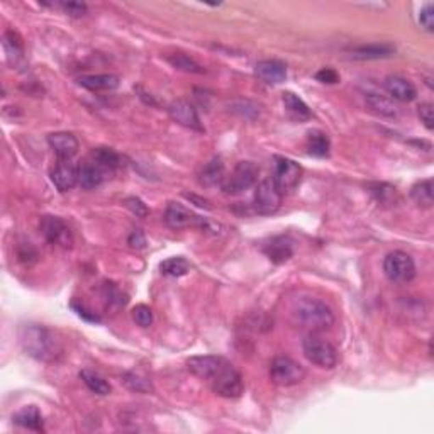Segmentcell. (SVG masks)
<instances>
[{"label":"cell","instance_id":"cell-1","mask_svg":"<svg viewBox=\"0 0 434 434\" xmlns=\"http://www.w3.org/2000/svg\"><path fill=\"white\" fill-rule=\"evenodd\" d=\"M23 350L39 361H55L62 355V344L55 333L41 324H23L19 327Z\"/></svg>","mask_w":434,"mask_h":434},{"label":"cell","instance_id":"cell-2","mask_svg":"<svg viewBox=\"0 0 434 434\" xmlns=\"http://www.w3.org/2000/svg\"><path fill=\"white\" fill-rule=\"evenodd\" d=\"M294 319L298 326L312 333L329 329L336 321L333 309L326 302L314 297H304L295 302Z\"/></svg>","mask_w":434,"mask_h":434},{"label":"cell","instance_id":"cell-3","mask_svg":"<svg viewBox=\"0 0 434 434\" xmlns=\"http://www.w3.org/2000/svg\"><path fill=\"white\" fill-rule=\"evenodd\" d=\"M209 385L212 392L224 398H238L244 392L243 376L229 361H224L216 375L209 380Z\"/></svg>","mask_w":434,"mask_h":434},{"label":"cell","instance_id":"cell-4","mask_svg":"<svg viewBox=\"0 0 434 434\" xmlns=\"http://www.w3.org/2000/svg\"><path fill=\"white\" fill-rule=\"evenodd\" d=\"M302 350H304L305 358L312 363V365L319 366L324 370H333L337 363V351L329 341L324 337L318 336V334H309L302 343Z\"/></svg>","mask_w":434,"mask_h":434},{"label":"cell","instance_id":"cell-5","mask_svg":"<svg viewBox=\"0 0 434 434\" xmlns=\"http://www.w3.org/2000/svg\"><path fill=\"white\" fill-rule=\"evenodd\" d=\"M302 179V166L285 156H275L272 181L282 195H290L297 190Z\"/></svg>","mask_w":434,"mask_h":434},{"label":"cell","instance_id":"cell-6","mask_svg":"<svg viewBox=\"0 0 434 434\" xmlns=\"http://www.w3.org/2000/svg\"><path fill=\"white\" fill-rule=\"evenodd\" d=\"M383 272L394 283H407L416 277V263L405 251H390L383 259Z\"/></svg>","mask_w":434,"mask_h":434},{"label":"cell","instance_id":"cell-7","mask_svg":"<svg viewBox=\"0 0 434 434\" xmlns=\"http://www.w3.org/2000/svg\"><path fill=\"white\" fill-rule=\"evenodd\" d=\"M270 379L275 385H298L305 379V368L289 357H277L270 365Z\"/></svg>","mask_w":434,"mask_h":434},{"label":"cell","instance_id":"cell-8","mask_svg":"<svg viewBox=\"0 0 434 434\" xmlns=\"http://www.w3.org/2000/svg\"><path fill=\"white\" fill-rule=\"evenodd\" d=\"M258 180V166L251 162H240L233 173L222 181V190L227 195H240L251 188Z\"/></svg>","mask_w":434,"mask_h":434},{"label":"cell","instance_id":"cell-9","mask_svg":"<svg viewBox=\"0 0 434 434\" xmlns=\"http://www.w3.org/2000/svg\"><path fill=\"white\" fill-rule=\"evenodd\" d=\"M165 222L172 229H185V227H201L202 231H211V222L204 217L194 214L177 202H170L165 211Z\"/></svg>","mask_w":434,"mask_h":434},{"label":"cell","instance_id":"cell-10","mask_svg":"<svg viewBox=\"0 0 434 434\" xmlns=\"http://www.w3.org/2000/svg\"><path fill=\"white\" fill-rule=\"evenodd\" d=\"M39 229H41V234L49 244H56V246L62 248H72V233H70L68 226H66L62 217L42 216L41 222H39Z\"/></svg>","mask_w":434,"mask_h":434},{"label":"cell","instance_id":"cell-11","mask_svg":"<svg viewBox=\"0 0 434 434\" xmlns=\"http://www.w3.org/2000/svg\"><path fill=\"white\" fill-rule=\"evenodd\" d=\"M283 195L272 180L259 181L255 192V211L261 216H272L282 205Z\"/></svg>","mask_w":434,"mask_h":434},{"label":"cell","instance_id":"cell-12","mask_svg":"<svg viewBox=\"0 0 434 434\" xmlns=\"http://www.w3.org/2000/svg\"><path fill=\"white\" fill-rule=\"evenodd\" d=\"M168 114L175 123H179L180 126L187 127V129L199 131V133L204 131V127H202L201 124V119H199L197 110H195V107L190 104V102L185 101V99H177V101H173L168 107Z\"/></svg>","mask_w":434,"mask_h":434},{"label":"cell","instance_id":"cell-13","mask_svg":"<svg viewBox=\"0 0 434 434\" xmlns=\"http://www.w3.org/2000/svg\"><path fill=\"white\" fill-rule=\"evenodd\" d=\"M51 181L60 192L72 190L78 185V166L73 165L72 159H58L51 170Z\"/></svg>","mask_w":434,"mask_h":434},{"label":"cell","instance_id":"cell-14","mask_svg":"<svg viewBox=\"0 0 434 434\" xmlns=\"http://www.w3.org/2000/svg\"><path fill=\"white\" fill-rule=\"evenodd\" d=\"M294 240L290 236H275L263 246V253L272 263L282 265L294 256Z\"/></svg>","mask_w":434,"mask_h":434},{"label":"cell","instance_id":"cell-15","mask_svg":"<svg viewBox=\"0 0 434 434\" xmlns=\"http://www.w3.org/2000/svg\"><path fill=\"white\" fill-rule=\"evenodd\" d=\"M383 88L390 97L398 102H412L418 97V88L414 87V84L398 75H389L383 80Z\"/></svg>","mask_w":434,"mask_h":434},{"label":"cell","instance_id":"cell-16","mask_svg":"<svg viewBox=\"0 0 434 434\" xmlns=\"http://www.w3.org/2000/svg\"><path fill=\"white\" fill-rule=\"evenodd\" d=\"M224 358L214 357V355H205V357H192L187 360L188 372L194 373L201 380H209L216 375L217 370L224 365Z\"/></svg>","mask_w":434,"mask_h":434},{"label":"cell","instance_id":"cell-17","mask_svg":"<svg viewBox=\"0 0 434 434\" xmlns=\"http://www.w3.org/2000/svg\"><path fill=\"white\" fill-rule=\"evenodd\" d=\"M255 75L265 84L279 85L285 81L287 66L280 60H261V62L256 63Z\"/></svg>","mask_w":434,"mask_h":434},{"label":"cell","instance_id":"cell-18","mask_svg":"<svg viewBox=\"0 0 434 434\" xmlns=\"http://www.w3.org/2000/svg\"><path fill=\"white\" fill-rule=\"evenodd\" d=\"M48 144L55 151V155L58 156V159H72L78 153V148H80L77 138L72 133H65V131L49 134Z\"/></svg>","mask_w":434,"mask_h":434},{"label":"cell","instance_id":"cell-19","mask_svg":"<svg viewBox=\"0 0 434 434\" xmlns=\"http://www.w3.org/2000/svg\"><path fill=\"white\" fill-rule=\"evenodd\" d=\"M78 85L90 92H110L119 87V77L112 73L81 75L78 77Z\"/></svg>","mask_w":434,"mask_h":434},{"label":"cell","instance_id":"cell-20","mask_svg":"<svg viewBox=\"0 0 434 434\" xmlns=\"http://www.w3.org/2000/svg\"><path fill=\"white\" fill-rule=\"evenodd\" d=\"M351 58L353 60H383L390 58L396 53V48L389 42H372V44H361L351 49Z\"/></svg>","mask_w":434,"mask_h":434},{"label":"cell","instance_id":"cell-21","mask_svg":"<svg viewBox=\"0 0 434 434\" xmlns=\"http://www.w3.org/2000/svg\"><path fill=\"white\" fill-rule=\"evenodd\" d=\"M105 179V172L94 163L92 159L84 162L78 165V185L85 190H92V188L99 187Z\"/></svg>","mask_w":434,"mask_h":434},{"label":"cell","instance_id":"cell-22","mask_svg":"<svg viewBox=\"0 0 434 434\" xmlns=\"http://www.w3.org/2000/svg\"><path fill=\"white\" fill-rule=\"evenodd\" d=\"M12 421L16 422L17 426H21V428L29 429V431H44V428H42V424H44V422H42V416L36 405H27V407L21 409L17 414H14Z\"/></svg>","mask_w":434,"mask_h":434},{"label":"cell","instance_id":"cell-23","mask_svg":"<svg viewBox=\"0 0 434 434\" xmlns=\"http://www.w3.org/2000/svg\"><path fill=\"white\" fill-rule=\"evenodd\" d=\"M366 105H368L372 112H375L376 116L387 117V119H396L398 116L397 105L390 101L389 97L380 94H366L365 97Z\"/></svg>","mask_w":434,"mask_h":434},{"label":"cell","instance_id":"cell-24","mask_svg":"<svg viewBox=\"0 0 434 434\" xmlns=\"http://www.w3.org/2000/svg\"><path fill=\"white\" fill-rule=\"evenodd\" d=\"M224 179H226V168L220 158H212L211 162L205 163L199 175V181L204 187H214L217 183H222Z\"/></svg>","mask_w":434,"mask_h":434},{"label":"cell","instance_id":"cell-25","mask_svg":"<svg viewBox=\"0 0 434 434\" xmlns=\"http://www.w3.org/2000/svg\"><path fill=\"white\" fill-rule=\"evenodd\" d=\"M3 49H5L7 62L17 66L24 60V42L16 31H7L3 34Z\"/></svg>","mask_w":434,"mask_h":434},{"label":"cell","instance_id":"cell-26","mask_svg":"<svg viewBox=\"0 0 434 434\" xmlns=\"http://www.w3.org/2000/svg\"><path fill=\"white\" fill-rule=\"evenodd\" d=\"M282 101H283V105H285L287 112H289L295 120H298V123H305V120H309L312 117V112L311 109H309V105L305 104L298 95H295L294 92H285Z\"/></svg>","mask_w":434,"mask_h":434},{"label":"cell","instance_id":"cell-27","mask_svg":"<svg viewBox=\"0 0 434 434\" xmlns=\"http://www.w3.org/2000/svg\"><path fill=\"white\" fill-rule=\"evenodd\" d=\"M90 159L94 163H97L105 173L114 172L120 166L123 159H120V155L117 151H114L112 148H95L94 151L90 153Z\"/></svg>","mask_w":434,"mask_h":434},{"label":"cell","instance_id":"cell-28","mask_svg":"<svg viewBox=\"0 0 434 434\" xmlns=\"http://www.w3.org/2000/svg\"><path fill=\"white\" fill-rule=\"evenodd\" d=\"M307 151L309 155L318 156V158H326L331 151V141L326 133L322 131H309L307 134Z\"/></svg>","mask_w":434,"mask_h":434},{"label":"cell","instance_id":"cell-29","mask_svg":"<svg viewBox=\"0 0 434 434\" xmlns=\"http://www.w3.org/2000/svg\"><path fill=\"white\" fill-rule=\"evenodd\" d=\"M411 197L419 207L431 209L434 204V192H433V180H421L411 188Z\"/></svg>","mask_w":434,"mask_h":434},{"label":"cell","instance_id":"cell-30","mask_svg":"<svg viewBox=\"0 0 434 434\" xmlns=\"http://www.w3.org/2000/svg\"><path fill=\"white\" fill-rule=\"evenodd\" d=\"M165 60L173 66V68L180 70V72L195 75H202L205 72L204 66H202L201 63H197L192 56L185 55V53H172V55H166Z\"/></svg>","mask_w":434,"mask_h":434},{"label":"cell","instance_id":"cell-31","mask_svg":"<svg viewBox=\"0 0 434 434\" xmlns=\"http://www.w3.org/2000/svg\"><path fill=\"white\" fill-rule=\"evenodd\" d=\"M80 379L84 380L85 385L88 387V390L97 396H109L112 392V387L105 379H102L101 375H97L95 372H90V370H81L80 372Z\"/></svg>","mask_w":434,"mask_h":434},{"label":"cell","instance_id":"cell-32","mask_svg":"<svg viewBox=\"0 0 434 434\" xmlns=\"http://www.w3.org/2000/svg\"><path fill=\"white\" fill-rule=\"evenodd\" d=\"M159 270H162L163 275L179 279V277L187 275V273L190 272V263L185 258H181V256H173V258L165 259V261L159 265Z\"/></svg>","mask_w":434,"mask_h":434},{"label":"cell","instance_id":"cell-33","mask_svg":"<svg viewBox=\"0 0 434 434\" xmlns=\"http://www.w3.org/2000/svg\"><path fill=\"white\" fill-rule=\"evenodd\" d=\"M123 382L124 385H126L129 390H133V392H138V394L153 392V383L149 382L144 375H141V373H136V372L124 373Z\"/></svg>","mask_w":434,"mask_h":434},{"label":"cell","instance_id":"cell-34","mask_svg":"<svg viewBox=\"0 0 434 434\" xmlns=\"http://www.w3.org/2000/svg\"><path fill=\"white\" fill-rule=\"evenodd\" d=\"M102 298L105 301V305H107V307H114V309L123 307V305L127 302L126 295L117 289L114 283H105L104 289H102Z\"/></svg>","mask_w":434,"mask_h":434},{"label":"cell","instance_id":"cell-35","mask_svg":"<svg viewBox=\"0 0 434 434\" xmlns=\"http://www.w3.org/2000/svg\"><path fill=\"white\" fill-rule=\"evenodd\" d=\"M131 316H133V321L136 322L138 326L149 327L153 324V311L148 305L138 304L136 307L133 309V312H131Z\"/></svg>","mask_w":434,"mask_h":434},{"label":"cell","instance_id":"cell-36","mask_svg":"<svg viewBox=\"0 0 434 434\" xmlns=\"http://www.w3.org/2000/svg\"><path fill=\"white\" fill-rule=\"evenodd\" d=\"M418 116H419V119H421V123L426 126V129H429V131L434 129V107H433V104L424 102V104L419 105Z\"/></svg>","mask_w":434,"mask_h":434},{"label":"cell","instance_id":"cell-37","mask_svg":"<svg viewBox=\"0 0 434 434\" xmlns=\"http://www.w3.org/2000/svg\"><path fill=\"white\" fill-rule=\"evenodd\" d=\"M124 205H126V207L129 209V211L133 212L134 216L141 217V219L149 214L148 205H146L144 202L141 201V199H138V197H127L126 201H124Z\"/></svg>","mask_w":434,"mask_h":434},{"label":"cell","instance_id":"cell-38","mask_svg":"<svg viewBox=\"0 0 434 434\" xmlns=\"http://www.w3.org/2000/svg\"><path fill=\"white\" fill-rule=\"evenodd\" d=\"M58 7H62V9L72 17H84L88 10L87 3L84 2H62L58 3Z\"/></svg>","mask_w":434,"mask_h":434},{"label":"cell","instance_id":"cell-39","mask_svg":"<svg viewBox=\"0 0 434 434\" xmlns=\"http://www.w3.org/2000/svg\"><path fill=\"white\" fill-rule=\"evenodd\" d=\"M419 23H421V26L424 27L428 33H433L434 31V7H433V3L424 5V9H422L421 14H419Z\"/></svg>","mask_w":434,"mask_h":434},{"label":"cell","instance_id":"cell-40","mask_svg":"<svg viewBox=\"0 0 434 434\" xmlns=\"http://www.w3.org/2000/svg\"><path fill=\"white\" fill-rule=\"evenodd\" d=\"M316 78H318V81H321V84L334 85L340 81V73H337L334 68L326 66V68H321L318 73H316Z\"/></svg>","mask_w":434,"mask_h":434},{"label":"cell","instance_id":"cell-41","mask_svg":"<svg viewBox=\"0 0 434 434\" xmlns=\"http://www.w3.org/2000/svg\"><path fill=\"white\" fill-rule=\"evenodd\" d=\"M127 244H129L133 250H144L146 248V236L141 229H134L133 233L127 238Z\"/></svg>","mask_w":434,"mask_h":434},{"label":"cell","instance_id":"cell-42","mask_svg":"<svg viewBox=\"0 0 434 434\" xmlns=\"http://www.w3.org/2000/svg\"><path fill=\"white\" fill-rule=\"evenodd\" d=\"M17 256H19V259L23 263H34L38 259V253L36 250H34L33 246H31L29 243L27 244H23V246H19V251H17Z\"/></svg>","mask_w":434,"mask_h":434},{"label":"cell","instance_id":"cell-43","mask_svg":"<svg viewBox=\"0 0 434 434\" xmlns=\"http://www.w3.org/2000/svg\"><path fill=\"white\" fill-rule=\"evenodd\" d=\"M72 307L75 309V311H77V314L80 316V318H84L85 321H90V322H101V318H99L97 314H95V312H90V311H87V309L85 307H78L77 304H72Z\"/></svg>","mask_w":434,"mask_h":434},{"label":"cell","instance_id":"cell-44","mask_svg":"<svg viewBox=\"0 0 434 434\" xmlns=\"http://www.w3.org/2000/svg\"><path fill=\"white\" fill-rule=\"evenodd\" d=\"M185 197L190 199V201H194V202H197L199 207L211 209V205H209V202H207V201H204V199H199V197H195V195H185Z\"/></svg>","mask_w":434,"mask_h":434}]
</instances>
